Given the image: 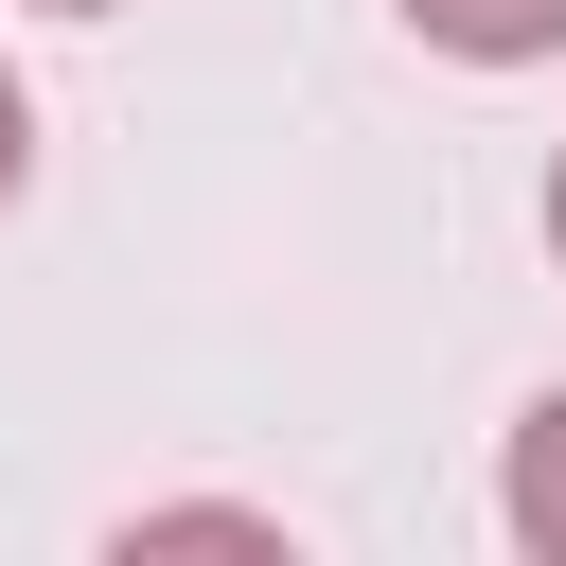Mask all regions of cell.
Listing matches in <instances>:
<instances>
[{"label":"cell","instance_id":"6da1fadb","mask_svg":"<svg viewBox=\"0 0 566 566\" xmlns=\"http://www.w3.org/2000/svg\"><path fill=\"white\" fill-rule=\"evenodd\" d=\"M495 513H513V548H531V566H566V389H531V407H513Z\"/></svg>","mask_w":566,"mask_h":566},{"label":"cell","instance_id":"7a4b0ae2","mask_svg":"<svg viewBox=\"0 0 566 566\" xmlns=\"http://www.w3.org/2000/svg\"><path fill=\"white\" fill-rule=\"evenodd\" d=\"M424 53H460V71H531V53H566V0H389Z\"/></svg>","mask_w":566,"mask_h":566},{"label":"cell","instance_id":"3957f363","mask_svg":"<svg viewBox=\"0 0 566 566\" xmlns=\"http://www.w3.org/2000/svg\"><path fill=\"white\" fill-rule=\"evenodd\" d=\"M124 548H283V513H124Z\"/></svg>","mask_w":566,"mask_h":566},{"label":"cell","instance_id":"277c9868","mask_svg":"<svg viewBox=\"0 0 566 566\" xmlns=\"http://www.w3.org/2000/svg\"><path fill=\"white\" fill-rule=\"evenodd\" d=\"M18 177H35V88L0 71V212H18Z\"/></svg>","mask_w":566,"mask_h":566},{"label":"cell","instance_id":"5b68a950","mask_svg":"<svg viewBox=\"0 0 566 566\" xmlns=\"http://www.w3.org/2000/svg\"><path fill=\"white\" fill-rule=\"evenodd\" d=\"M548 265H566V159H548Z\"/></svg>","mask_w":566,"mask_h":566},{"label":"cell","instance_id":"8992f818","mask_svg":"<svg viewBox=\"0 0 566 566\" xmlns=\"http://www.w3.org/2000/svg\"><path fill=\"white\" fill-rule=\"evenodd\" d=\"M35 18H124V0H35Z\"/></svg>","mask_w":566,"mask_h":566}]
</instances>
